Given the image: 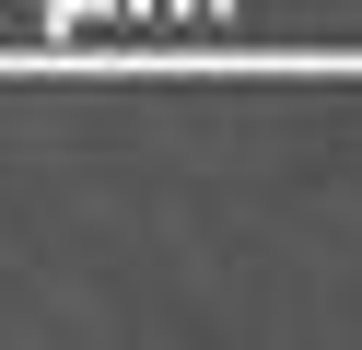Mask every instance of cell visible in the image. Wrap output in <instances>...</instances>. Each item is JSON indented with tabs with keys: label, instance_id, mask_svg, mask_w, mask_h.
Instances as JSON below:
<instances>
[]
</instances>
